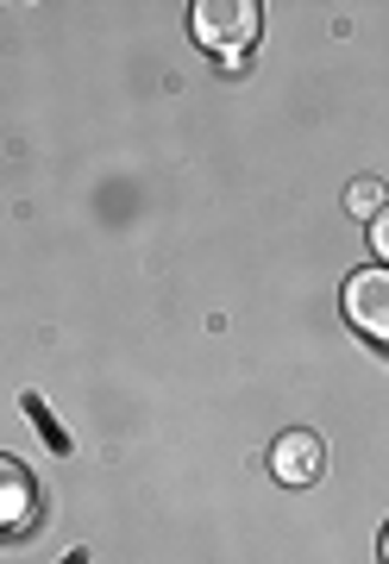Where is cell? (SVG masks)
I'll list each match as a JSON object with an SVG mask.
<instances>
[{"label":"cell","mask_w":389,"mask_h":564,"mask_svg":"<svg viewBox=\"0 0 389 564\" xmlns=\"http://www.w3.org/2000/svg\"><path fill=\"white\" fill-rule=\"evenodd\" d=\"M195 39L220 57H239L258 39V7L251 0H207V7H195Z\"/></svg>","instance_id":"1"},{"label":"cell","mask_w":389,"mask_h":564,"mask_svg":"<svg viewBox=\"0 0 389 564\" xmlns=\"http://www.w3.org/2000/svg\"><path fill=\"white\" fill-rule=\"evenodd\" d=\"M346 321L365 333V339H383L389 345V270H358L346 276Z\"/></svg>","instance_id":"2"},{"label":"cell","mask_w":389,"mask_h":564,"mask_svg":"<svg viewBox=\"0 0 389 564\" xmlns=\"http://www.w3.org/2000/svg\"><path fill=\"white\" fill-rule=\"evenodd\" d=\"M32 514H39V484H32V470L0 452V533L32 527Z\"/></svg>","instance_id":"3"},{"label":"cell","mask_w":389,"mask_h":564,"mask_svg":"<svg viewBox=\"0 0 389 564\" xmlns=\"http://www.w3.org/2000/svg\"><path fill=\"white\" fill-rule=\"evenodd\" d=\"M270 470H277V484H289V489H302V484H314L321 477V440L314 433H283L277 440V452H270Z\"/></svg>","instance_id":"4"},{"label":"cell","mask_w":389,"mask_h":564,"mask_svg":"<svg viewBox=\"0 0 389 564\" xmlns=\"http://www.w3.org/2000/svg\"><path fill=\"white\" fill-rule=\"evenodd\" d=\"M25 414H32V426H39V440L51 445V452H57V458H69V433H63L57 426V414H51V408H44V395H25Z\"/></svg>","instance_id":"5"},{"label":"cell","mask_w":389,"mask_h":564,"mask_svg":"<svg viewBox=\"0 0 389 564\" xmlns=\"http://www.w3.org/2000/svg\"><path fill=\"white\" fill-rule=\"evenodd\" d=\"M346 207H352V214H370V220H377V214H383V182H352V188H346Z\"/></svg>","instance_id":"6"},{"label":"cell","mask_w":389,"mask_h":564,"mask_svg":"<svg viewBox=\"0 0 389 564\" xmlns=\"http://www.w3.org/2000/svg\"><path fill=\"white\" fill-rule=\"evenodd\" d=\"M370 251H377V258L389 263V207L377 214V220H370Z\"/></svg>","instance_id":"7"},{"label":"cell","mask_w":389,"mask_h":564,"mask_svg":"<svg viewBox=\"0 0 389 564\" xmlns=\"http://www.w3.org/2000/svg\"><path fill=\"white\" fill-rule=\"evenodd\" d=\"M63 564H88V552H69V558H63Z\"/></svg>","instance_id":"8"},{"label":"cell","mask_w":389,"mask_h":564,"mask_svg":"<svg viewBox=\"0 0 389 564\" xmlns=\"http://www.w3.org/2000/svg\"><path fill=\"white\" fill-rule=\"evenodd\" d=\"M383 564H389V527H383Z\"/></svg>","instance_id":"9"}]
</instances>
